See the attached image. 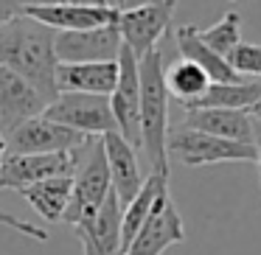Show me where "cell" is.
Masks as SVG:
<instances>
[{"mask_svg": "<svg viewBox=\"0 0 261 255\" xmlns=\"http://www.w3.org/2000/svg\"><path fill=\"white\" fill-rule=\"evenodd\" d=\"M54 40L57 31L23 14L0 25V68L12 70L25 84H31L45 104L59 96Z\"/></svg>", "mask_w": 261, "mask_h": 255, "instance_id": "cell-1", "label": "cell"}, {"mask_svg": "<svg viewBox=\"0 0 261 255\" xmlns=\"http://www.w3.org/2000/svg\"><path fill=\"white\" fill-rule=\"evenodd\" d=\"M163 51L154 48L143 59H138V81H141V107H138V129L141 149L149 160V174L169 177L166 137H169V93L163 81Z\"/></svg>", "mask_w": 261, "mask_h": 255, "instance_id": "cell-2", "label": "cell"}, {"mask_svg": "<svg viewBox=\"0 0 261 255\" xmlns=\"http://www.w3.org/2000/svg\"><path fill=\"white\" fill-rule=\"evenodd\" d=\"M76 157V171H73V191H70V202L65 210V221L70 227L90 221L104 205L110 188V171L107 160H104V146L101 137H90L82 149L73 152Z\"/></svg>", "mask_w": 261, "mask_h": 255, "instance_id": "cell-3", "label": "cell"}, {"mask_svg": "<svg viewBox=\"0 0 261 255\" xmlns=\"http://www.w3.org/2000/svg\"><path fill=\"white\" fill-rule=\"evenodd\" d=\"M115 6V29H118L121 45L135 59H143L149 51H154L160 37H166L177 3H113Z\"/></svg>", "mask_w": 261, "mask_h": 255, "instance_id": "cell-4", "label": "cell"}, {"mask_svg": "<svg viewBox=\"0 0 261 255\" xmlns=\"http://www.w3.org/2000/svg\"><path fill=\"white\" fill-rule=\"evenodd\" d=\"M166 157H174L177 163L188 165V168L233 163V160H253L255 163V146H242V143H233V140H222V137L194 132V129H186V126H169Z\"/></svg>", "mask_w": 261, "mask_h": 255, "instance_id": "cell-5", "label": "cell"}, {"mask_svg": "<svg viewBox=\"0 0 261 255\" xmlns=\"http://www.w3.org/2000/svg\"><path fill=\"white\" fill-rule=\"evenodd\" d=\"M42 118L54 121L59 126L79 132L87 137H104L115 132L113 109L107 96H85V93H59L45 109Z\"/></svg>", "mask_w": 261, "mask_h": 255, "instance_id": "cell-6", "label": "cell"}, {"mask_svg": "<svg viewBox=\"0 0 261 255\" xmlns=\"http://www.w3.org/2000/svg\"><path fill=\"white\" fill-rule=\"evenodd\" d=\"M23 17H31L42 23L45 29L65 34V31H87L101 29V25L115 23V6L113 3H70V0H57V3H23L20 6Z\"/></svg>", "mask_w": 261, "mask_h": 255, "instance_id": "cell-7", "label": "cell"}, {"mask_svg": "<svg viewBox=\"0 0 261 255\" xmlns=\"http://www.w3.org/2000/svg\"><path fill=\"white\" fill-rule=\"evenodd\" d=\"M186 241V224L182 216L177 210V205L171 202V193L163 191L158 196V202L152 205L146 221L141 224L138 236L129 241V247L124 249V255H163L169 247Z\"/></svg>", "mask_w": 261, "mask_h": 255, "instance_id": "cell-8", "label": "cell"}, {"mask_svg": "<svg viewBox=\"0 0 261 255\" xmlns=\"http://www.w3.org/2000/svg\"><path fill=\"white\" fill-rule=\"evenodd\" d=\"M87 140V135L37 115L6 137V154H73Z\"/></svg>", "mask_w": 261, "mask_h": 255, "instance_id": "cell-9", "label": "cell"}, {"mask_svg": "<svg viewBox=\"0 0 261 255\" xmlns=\"http://www.w3.org/2000/svg\"><path fill=\"white\" fill-rule=\"evenodd\" d=\"M115 65H118V79H115V90L110 93V109H113L115 132L138 152L141 149V129H138V107H141L138 59L121 45Z\"/></svg>", "mask_w": 261, "mask_h": 255, "instance_id": "cell-10", "label": "cell"}, {"mask_svg": "<svg viewBox=\"0 0 261 255\" xmlns=\"http://www.w3.org/2000/svg\"><path fill=\"white\" fill-rule=\"evenodd\" d=\"M121 51L118 29L101 25L87 31H65L54 40V56L57 65H96V62H115Z\"/></svg>", "mask_w": 261, "mask_h": 255, "instance_id": "cell-11", "label": "cell"}, {"mask_svg": "<svg viewBox=\"0 0 261 255\" xmlns=\"http://www.w3.org/2000/svg\"><path fill=\"white\" fill-rule=\"evenodd\" d=\"M73 154H6L0 163V191H23L57 177H73Z\"/></svg>", "mask_w": 261, "mask_h": 255, "instance_id": "cell-12", "label": "cell"}, {"mask_svg": "<svg viewBox=\"0 0 261 255\" xmlns=\"http://www.w3.org/2000/svg\"><path fill=\"white\" fill-rule=\"evenodd\" d=\"M101 146H104V160H107V171H110V188H113L121 208H126L138 196V191L143 185L141 165H138V152L118 132L104 135Z\"/></svg>", "mask_w": 261, "mask_h": 255, "instance_id": "cell-13", "label": "cell"}, {"mask_svg": "<svg viewBox=\"0 0 261 255\" xmlns=\"http://www.w3.org/2000/svg\"><path fill=\"white\" fill-rule=\"evenodd\" d=\"M48 104L40 98V93L31 84H25L20 76H14L12 70L0 68V132L12 135L14 129L25 124V121L42 115Z\"/></svg>", "mask_w": 261, "mask_h": 255, "instance_id": "cell-14", "label": "cell"}, {"mask_svg": "<svg viewBox=\"0 0 261 255\" xmlns=\"http://www.w3.org/2000/svg\"><path fill=\"white\" fill-rule=\"evenodd\" d=\"M73 236L85 255H121V205L113 191L90 221L73 227Z\"/></svg>", "mask_w": 261, "mask_h": 255, "instance_id": "cell-15", "label": "cell"}, {"mask_svg": "<svg viewBox=\"0 0 261 255\" xmlns=\"http://www.w3.org/2000/svg\"><path fill=\"white\" fill-rule=\"evenodd\" d=\"M174 126L205 132V135L242 143V146H253V118L236 109H180V121Z\"/></svg>", "mask_w": 261, "mask_h": 255, "instance_id": "cell-16", "label": "cell"}, {"mask_svg": "<svg viewBox=\"0 0 261 255\" xmlns=\"http://www.w3.org/2000/svg\"><path fill=\"white\" fill-rule=\"evenodd\" d=\"M118 65H57V93H85V96H107L115 90Z\"/></svg>", "mask_w": 261, "mask_h": 255, "instance_id": "cell-17", "label": "cell"}, {"mask_svg": "<svg viewBox=\"0 0 261 255\" xmlns=\"http://www.w3.org/2000/svg\"><path fill=\"white\" fill-rule=\"evenodd\" d=\"M197 25H182L177 29V51H180V59L197 65L205 76H208L211 84H242V76H236L230 70V65L225 62L222 56H216L214 51L199 42V34H197Z\"/></svg>", "mask_w": 261, "mask_h": 255, "instance_id": "cell-18", "label": "cell"}, {"mask_svg": "<svg viewBox=\"0 0 261 255\" xmlns=\"http://www.w3.org/2000/svg\"><path fill=\"white\" fill-rule=\"evenodd\" d=\"M70 191H73V177H57V180H45L17 191L48 224H59L65 221V210L70 202Z\"/></svg>", "mask_w": 261, "mask_h": 255, "instance_id": "cell-19", "label": "cell"}, {"mask_svg": "<svg viewBox=\"0 0 261 255\" xmlns=\"http://www.w3.org/2000/svg\"><path fill=\"white\" fill-rule=\"evenodd\" d=\"M163 191H169V177L149 174L146 180H143L138 196L132 199L126 208H121V255H124V249L129 247L132 238L138 236V230H141V224L146 221L152 205L158 202V196H160Z\"/></svg>", "mask_w": 261, "mask_h": 255, "instance_id": "cell-20", "label": "cell"}, {"mask_svg": "<svg viewBox=\"0 0 261 255\" xmlns=\"http://www.w3.org/2000/svg\"><path fill=\"white\" fill-rule=\"evenodd\" d=\"M261 96V81H242V84H211L194 104L180 109H236L247 112Z\"/></svg>", "mask_w": 261, "mask_h": 255, "instance_id": "cell-21", "label": "cell"}, {"mask_svg": "<svg viewBox=\"0 0 261 255\" xmlns=\"http://www.w3.org/2000/svg\"><path fill=\"white\" fill-rule=\"evenodd\" d=\"M163 81H166V93H169L171 101H177V107L194 104L211 87L208 76H205L197 65L186 62V59L171 62L169 68L163 70Z\"/></svg>", "mask_w": 261, "mask_h": 255, "instance_id": "cell-22", "label": "cell"}, {"mask_svg": "<svg viewBox=\"0 0 261 255\" xmlns=\"http://www.w3.org/2000/svg\"><path fill=\"white\" fill-rule=\"evenodd\" d=\"M197 34L208 51L227 59V53L242 42V17H239V12H227L219 23H214L211 29H199Z\"/></svg>", "mask_w": 261, "mask_h": 255, "instance_id": "cell-23", "label": "cell"}, {"mask_svg": "<svg viewBox=\"0 0 261 255\" xmlns=\"http://www.w3.org/2000/svg\"><path fill=\"white\" fill-rule=\"evenodd\" d=\"M230 65V70L236 76H242L244 81H261V45L253 42H239L225 59Z\"/></svg>", "mask_w": 261, "mask_h": 255, "instance_id": "cell-24", "label": "cell"}, {"mask_svg": "<svg viewBox=\"0 0 261 255\" xmlns=\"http://www.w3.org/2000/svg\"><path fill=\"white\" fill-rule=\"evenodd\" d=\"M0 227L14 230V233H20V236H29V238H34V241H48V238H51V233H48V230H42V227L31 224V221L17 219V216L6 213V210H0Z\"/></svg>", "mask_w": 261, "mask_h": 255, "instance_id": "cell-25", "label": "cell"}, {"mask_svg": "<svg viewBox=\"0 0 261 255\" xmlns=\"http://www.w3.org/2000/svg\"><path fill=\"white\" fill-rule=\"evenodd\" d=\"M247 115H250L253 121H258V124H261V96H258V101H255L253 107L247 109Z\"/></svg>", "mask_w": 261, "mask_h": 255, "instance_id": "cell-26", "label": "cell"}, {"mask_svg": "<svg viewBox=\"0 0 261 255\" xmlns=\"http://www.w3.org/2000/svg\"><path fill=\"white\" fill-rule=\"evenodd\" d=\"M3 157H6V135L0 132V163H3Z\"/></svg>", "mask_w": 261, "mask_h": 255, "instance_id": "cell-27", "label": "cell"}]
</instances>
